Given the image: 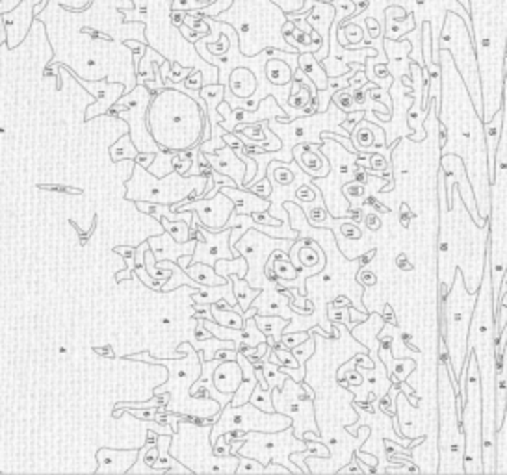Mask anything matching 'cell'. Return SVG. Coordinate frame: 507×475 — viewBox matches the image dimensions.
<instances>
[{
	"instance_id": "obj_1",
	"label": "cell",
	"mask_w": 507,
	"mask_h": 475,
	"mask_svg": "<svg viewBox=\"0 0 507 475\" xmlns=\"http://www.w3.org/2000/svg\"><path fill=\"white\" fill-rule=\"evenodd\" d=\"M440 63V123L444 126L440 156L463 158L470 178L477 214L489 221L491 214V176L487 162L483 119L472 103L456 63L448 51H439Z\"/></svg>"
},
{
	"instance_id": "obj_2",
	"label": "cell",
	"mask_w": 507,
	"mask_h": 475,
	"mask_svg": "<svg viewBox=\"0 0 507 475\" xmlns=\"http://www.w3.org/2000/svg\"><path fill=\"white\" fill-rule=\"evenodd\" d=\"M468 353H474L482 386L483 418V474L496 471V334H494V299H492L491 260L483 266L482 285L468 329Z\"/></svg>"
},
{
	"instance_id": "obj_3",
	"label": "cell",
	"mask_w": 507,
	"mask_h": 475,
	"mask_svg": "<svg viewBox=\"0 0 507 475\" xmlns=\"http://www.w3.org/2000/svg\"><path fill=\"white\" fill-rule=\"evenodd\" d=\"M472 37L483 91V123L502 110L507 71V0H470Z\"/></svg>"
},
{
	"instance_id": "obj_4",
	"label": "cell",
	"mask_w": 507,
	"mask_h": 475,
	"mask_svg": "<svg viewBox=\"0 0 507 475\" xmlns=\"http://www.w3.org/2000/svg\"><path fill=\"white\" fill-rule=\"evenodd\" d=\"M149 132L162 149L186 150L201 145L203 110L181 89H162L149 106Z\"/></svg>"
},
{
	"instance_id": "obj_5",
	"label": "cell",
	"mask_w": 507,
	"mask_h": 475,
	"mask_svg": "<svg viewBox=\"0 0 507 475\" xmlns=\"http://www.w3.org/2000/svg\"><path fill=\"white\" fill-rule=\"evenodd\" d=\"M502 136L496 149V169L491 182V214H489V260L494 312L500 303L503 273L507 269V71L503 80Z\"/></svg>"
},
{
	"instance_id": "obj_6",
	"label": "cell",
	"mask_w": 507,
	"mask_h": 475,
	"mask_svg": "<svg viewBox=\"0 0 507 475\" xmlns=\"http://www.w3.org/2000/svg\"><path fill=\"white\" fill-rule=\"evenodd\" d=\"M477 292H468L463 271H456L444 303H439V334L444 336L450 366L454 377L459 384V375L468 356V329L474 306H476Z\"/></svg>"
},
{
	"instance_id": "obj_7",
	"label": "cell",
	"mask_w": 507,
	"mask_h": 475,
	"mask_svg": "<svg viewBox=\"0 0 507 475\" xmlns=\"http://www.w3.org/2000/svg\"><path fill=\"white\" fill-rule=\"evenodd\" d=\"M437 399H439V457L440 474H465L463 451L465 436L461 429V416L457 410V398L450 377L448 362L437 364Z\"/></svg>"
},
{
	"instance_id": "obj_8",
	"label": "cell",
	"mask_w": 507,
	"mask_h": 475,
	"mask_svg": "<svg viewBox=\"0 0 507 475\" xmlns=\"http://www.w3.org/2000/svg\"><path fill=\"white\" fill-rule=\"evenodd\" d=\"M212 425H195L179 419V427L171 436L169 453L193 474H236L238 455L217 457L210 442Z\"/></svg>"
},
{
	"instance_id": "obj_9",
	"label": "cell",
	"mask_w": 507,
	"mask_h": 475,
	"mask_svg": "<svg viewBox=\"0 0 507 475\" xmlns=\"http://www.w3.org/2000/svg\"><path fill=\"white\" fill-rule=\"evenodd\" d=\"M127 199L129 201H145L155 204H167L173 207L177 202L186 201L188 193H195L203 197L207 193V176H182L177 171L169 175L156 178L149 169L141 167L140 164H132V178L127 181Z\"/></svg>"
},
{
	"instance_id": "obj_10",
	"label": "cell",
	"mask_w": 507,
	"mask_h": 475,
	"mask_svg": "<svg viewBox=\"0 0 507 475\" xmlns=\"http://www.w3.org/2000/svg\"><path fill=\"white\" fill-rule=\"evenodd\" d=\"M439 51H448L456 63L463 82H465L472 103L476 106L477 114L483 115V91L482 77H480V63H477L474 37L470 25L456 11H448L442 22L439 37ZM483 119V117H482Z\"/></svg>"
},
{
	"instance_id": "obj_11",
	"label": "cell",
	"mask_w": 507,
	"mask_h": 475,
	"mask_svg": "<svg viewBox=\"0 0 507 475\" xmlns=\"http://www.w3.org/2000/svg\"><path fill=\"white\" fill-rule=\"evenodd\" d=\"M468 375L466 392L461 408V429L465 436L463 451V470L465 474H483V418H482V386L474 353H468Z\"/></svg>"
},
{
	"instance_id": "obj_12",
	"label": "cell",
	"mask_w": 507,
	"mask_h": 475,
	"mask_svg": "<svg viewBox=\"0 0 507 475\" xmlns=\"http://www.w3.org/2000/svg\"><path fill=\"white\" fill-rule=\"evenodd\" d=\"M295 451H307V442L297 438L294 434V429L290 425L283 431H274V433L248 431V436L236 455L257 459L264 466L269 462H279V464L286 466L292 474H303L300 466L294 464L290 459V455Z\"/></svg>"
},
{
	"instance_id": "obj_13",
	"label": "cell",
	"mask_w": 507,
	"mask_h": 475,
	"mask_svg": "<svg viewBox=\"0 0 507 475\" xmlns=\"http://www.w3.org/2000/svg\"><path fill=\"white\" fill-rule=\"evenodd\" d=\"M275 412L286 414L292 418V429L297 438L303 440L307 431L318 433L314 418L316 392L309 384L286 377L283 388H271Z\"/></svg>"
},
{
	"instance_id": "obj_14",
	"label": "cell",
	"mask_w": 507,
	"mask_h": 475,
	"mask_svg": "<svg viewBox=\"0 0 507 475\" xmlns=\"http://www.w3.org/2000/svg\"><path fill=\"white\" fill-rule=\"evenodd\" d=\"M290 425H292L290 416L281 412H264L259 407H255L251 401L240 405V407L225 405L210 427V442L214 444L219 434L233 431V429L274 433V431H283Z\"/></svg>"
},
{
	"instance_id": "obj_15",
	"label": "cell",
	"mask_w": 507,
	"mask_h": 475,
	"mask_svg": "<svg viewBox=\"0 0 507 475\" xmlns=\"http://www.w3.org/2000/svg\"><path fill=\"white\" fill-rule=\"evenodd\" d=\"M295 240H286V238H271L268 234L260 233L257 228H249L248 233L240 238L234 249H238V253L242 254L243 259L248 260V275L245 280L249 286L253 288H264L268 282L264 273L266 262L269 260L271 253L275 249H283L285 253H290V247Z\"/></svg>"
},
{
	"instance_id": "obj_16",
	"label": "cell",
	"mask_w": 507,
	"mask_h": 475,
	"mask_svg": "<svg viewBox=\"0 0 507 475\" xmlns=\"http://www.w3.org/2000/svg\"><path fill=\"white\" fill-rule=\"evenodd\" d=\"M150 95L147 86H138L132 95H123L117 104H112V108L106 112L108 115L124 119L130 124V138L134 141L136 149L140 152H158L160 145L153 140L149 132V124L145 123V112L149 110Z\"/></svg>"
},
{
	"instance_id": "obj_17",
	"label": "cell",
	"mask_w": 507,
	"mask_h": 475,
	"mask_svg": "<svg viewBox=\"0 0 507 475\" xmlns=\"http://www.w3.org/2000/svg\"><path fill=\"white\" fill-rule=\"evenodd\" d=\"M388 4H396L411 11L416 22V30H422L424 22L431 25V54L435 62H439V37L442 30V22L448 11H456L472 26L470 11L461 4L459 0H388Z\"/></svg>"
},
{
	"instance_id": "obj_18",
	"label": "cell",
	"mask_w": 507,
	"mask_h": 475,
	"mask_svg": "<svg viewBox=\"0 0 507 475\" xmlns=\"http://www.w3.org/2000/svg\"><path fill=\"white\" fill-rule=\"evenodd\" d=\"M173 210L182 212V210H192L199 216L201 223L208 230L217 233L223 230L227 225L229 217L234 212V202L229 199L223 191H217L214 197H199L193 201H182L173 204Z\"/></svg>"
},
{
	"instance_id": "obj_19",
	"label": "cell",
	"mask_w": 507,
	"mask_h": 475,
	"mask_svg": "<svg viewBox=\"0 0 507 475\" xmlns=\"http://www.w3.org/2000/svg\"><path fill=\"white\" fill-rule=\"evenodd\" d=\"M231 233L233 228H223V230H217V233H212L208 230L201 221L197 223V230H195V251L192 254V262H203V263H214L222 259H236L240 256L238 251H233L231 245H229V238H231Z\"/></svg>"
},
{
	"instance_id": "obj_20",
	"label": "cell",
	"mask_w": 507,
	"mask_h": 475,
	"mask_svg": "<svg viewBox=\"0 0 507 475\" xmlns=\"http://www.w3.org/2000/svg\"><path fill=\"white\" fill-rule=\"evenodd\" d=\"M442 173H444V181L448 184H459V193H461V199L465 202L466 210L470 214V217H474V223H476V227H483L487 225L489 221H483L480 214H477V208H476V199H474V191H472V184H470V178H468V173H466V167H465V162L463 158L457 155H444L440 156V167H439Z\"/></svg>"
},
{
	"instance_id": "obj_21",
	"label": "cell",
	"mask_w": 507,
	"mask_h": 475,
	"mask_svg": "<svg viewBox=\"0 0 507 475\" xmlns=\"http://www.w3.org/2000/svg\"><path fill=\"white\" fill-rule=\"evenodd\" d=\"M205 158L208 160L210 167L217 173H222V175H227L231 176L238 188H243V178H245V162L242 158H238V155L234 152L233 147H229L225 143V147L216 152H205Z\"/></svg>"
},
{
	"instance_id": "obj_22",
	"label": "cell",
	"mask_w": 507,
	"mask_h": 475,
	"mask_svg": "<svg viewBox=\"0 0 507 475\" xmlns=\"http://www.w3.org/2000/svg\"><path fill=\"white\" fill-rule=\"evenodd\" d=\"M140 450H110L101 448L97 451V474H129L130 468L136 464Z\"/></svg>"
},
{
	"instance_id": "obj_23",
	"label": "cell",
	"mask_w": 507,
	"mask_h": 475,
	"mask_svg": "<svg viewBox=\"0 0 507 475\" xmlns=\"http://www.w3.org/2000/svg\"><path fill=\"white\" fill-rule=\"evenodd\" d=\"M147 242H149V249L155 254L156 262H162V260L177 262V259L182 254H193L197 245L195 238L184 243H179L169 233H162L160 236H150Z\"/></svg>"
},
{
	"instance_id": "obj_24",
	"label": "cell",
	"mask_w": 507,
	"mask_h": 475,
	"mask_svg": "<svg viewBox=\"0 0 507 475\" xmlns=\"http://www.w3.org/2000/svg\"><path fill=\"white\" fill-rule=\"evenodd\" d=\"M292 155H294L297 166L311 178H323L329 173V160L326 158V155L309 143L295 145V149H292Z\"/></svg>"
},
{
	"instance_id": "obj_25",
	"label": "cell",
	"mask_w": 507,
	"mask_h": 475,
	"mask_svg": "<svg viewBox=\"0 0 507 475\" xmlns=\"http://www.w3.org/2000/svg\"><path fill=\"white\" fill-rule=\"evenodd\" d=\"M219 191H223V193L234 202V214L264 212V210H269V207H271L269 199L257 195V193H253V191L248 190V188L222 186Z\"/></svg>"
},
{
	"instance_id": "obj_26",
	"label": "cell",
	"mask_w": 507,
	"mask_h": 475,
	"mask_svg": "<svg viewBox=\"0 0 507 475\" xmlns=\"http://www.w3.org/2000/svg\"><path fill=\"white\" fill-rule=\"evenodd\" d=\"M243 381L238 360H222L214 370V384L222 393H234Z\"/></svg>"
},
{
	"instance_id": "obj_27",
	"label": "cell",
	"mask_w": 507,
	"mask_h": 475,
	"mask_svg": "<svg viewBox=\"0 0 507 475\" xmlns=\"http://www.w3.org/2000/svg\"><path fill=\"white\" fill-rule=\"evenodd\" d=\"M227 88L231 89V93L238 98H249L253 97L257 88H259V80H257V74L249 67H234L229 74L227 80Z\"/></svg>"
},
{
	"instance_id": "obj_28",
	"label": "cell",
	"mask_w": 507,
	"mask_h": 475,
	"mask_svg": "<svg viewBox=\"0 0 507 475\" xmlns=\"http://www.w3.org/2000/svg\"><path fill=\"white\" fill-rule=\"evenodd\" d=\"M255 321L259 329L266 334V341L269 347H279L285 327L288 325L290 320L283 318V315H262L255 314Z\"/></svg>"
},
{
	"instance_id": "obj_29",
	"label": "cell",
	"mask_w": 507,
	"mask_h": 475,
	"mask_svg": "<svg viewBox=\"0 0 507 475\" xmlns=\"http://www.w3.org/2000/svg\"><path fill=\"white\" fill-rule=\"evenodd\" d=\"M414 26H416V22H414V15L411 11L405 19H396V17H394V6L392 4L387 6V10H385L383 37L398 41V39H404V37L413 30Z\"/></svg>"
},
{
	"instance_id": "obj_30",
	"label": "cell",
	"mask_w": 507,
	"mask_h": 475,
	"mask_svg": "<svg viewBox=\"0 0 507 475\" xmlns=\"http://www.w3.org/2000/svg\"><path fill=\"white\" fill-rule=\"evenodd\" d=\"M297 67L305 72L307 77L311 78L318 91L327 89V86H329V74L326 72L323 65L316 60L314 52H301L300 56H297Z\"/></svg>"
},
{
	"instance_id": "obj_31",
	"label": "cell",
	"mask_w": 507,
	"mask_h": 475,
	"mask_svg": "<svg viewBox=\"0 0 507 475\" xmlns=\"http://www.w3.org/2000/svg\"><path fill=\"white\" fill-rule=\"evenodd\" d=\"M190 277L195 280L197 285H203V286H222V285H227L229 279L222 277V275H217V271L214 269V266L210 263H203V262H192L188 268H184Z\"/></svg>"
},
{
	"instance_id": "obj_32",
	"label": "cell",
	"mask_w": 507,
	"mask_h": 475,
	"mask_svg": "<svg viewBox=\"0 0 507 475\" xmlns=\"http://www.w3.org/2000/svg\"><path fill=\"white\" fill-rule=\"evenodd\" d=\"M264 74L274 86H288L294 78V69L283 58H269L264 65Z\"/></svg>"
},
{
	"instance_id": "obj_33",
	"label": "cell",
	"mask_w": 507,
	"mask_h": 475,
	"mask_svg": "<svg viewBox=\"0 0 507 475\" xmlns=\"http://www.w3.org/2000/svg\"><path fill=\"white\" fill-rule=\"evenodd\" d=\"M229 279L233 280V289H234V297L238 301V306L242 308V312L249 308V306L253 305L255 297H259L260 288H253V286H249V282L245 279H240L238 275H231Z\"/></svg>"
},
{
	"instance_id": "obj_34",
	"label": "cell",
	"mask_w": 507,
	"mask_h": 475,
	"mask_svg": "<svg viewBox=\"0 0 507 475\" xmlns=\"http://www.w3.org/2000/svg\"><path fill=\"white\" fill-rule=\"evenodd\" d=\"M190 346L195 349L197 355H199V358H201L203 362L214 360V353H216L217 349H222V347H236V344L229 340H219L216 336H210V338H203V340L193 338V340L190 341Z\"/></svg>"
},
{
	"instance_id": "obj_35",
	"label": "cell",
	"mask_w": 507,
	"mask_h": 475,
	"mask_svg": "<svg viewBox=\"0 0 507 475\" xmlns=\"http://www.w3.org/2000/svg\"><path fill=\"white\" fill-rule=\"evenodd\" d=\"M210 314H212V320L216 321L217 325L222 327H231V329H242L245 325V320H243V312L242 308H217L216 305H210Z\"/></svg>"
},
{
	"instance_id": "obj_36",
	"label": "cell",
	"mask_w": 507,
	"mask_h": 475,
	"mask_svg": "<svg viewBox=\"0 0 507 475\" xmlns=\"http://www.w3.org/2000/svg\"><path fill=\"white\" fill-rule=\"evenodd\" d=\"M214 269L217 271V275H222L225 279H229L231 275H238L240 279H245L248 275V260L243 259L242 254L236 256V259H222L214 263Z\"/></svg>"
},
{
	"instance_id": "obj_37",
	"label": "cell",
	"mask_w": 507,
	"mask_h": 475,
	"mask_svg": "<svg viewBox=\"0 0 507 475\" xmlns=\"http://www.w3.org/2000/svg\"><path fill=\"white\" fill-rule=\"evenodd\" d=\"M138 155H140V150L136 149L134 141L130 138V132L129 134H124L117 143H114L110 147V156H112V160L114 162H121V160L134 162Z\"/></svg>"
},
{
	"instance_id": "obj_38",
	"label": "cell",
	"mask_w": 507,
	"mask_h": 475,
	"mask_svg": "<svg viewBox=\"0 0 507 475\" xmlns=\"http://www.w3.org/2000/svg\"><path fill=\"white\" fill-rule=\"evenodd\" d=\"M177 150H171V149H162L156 152L155 156V160H153V164H150L147 169L153 173V175H160V176H166L169 175V173H173V156H175Z\"/></svg>"
},
{
	"instance_id": "obj_39",
	"label": "cell",
	"mask_w": 507,
	"mask_h": 475,
	"mask_svg": "<svg viewBox=\"0 0 507 475\" xmlns=\"http://www.w3.org/2000/svg\"><path fill=\"white\" fill-rule=\"evenodd\" d=\"M158 221L162 223V227L166 233H169L171 236L175 238L179 243H184L188 240H192V228H190V223L184 221V219H179V221H171L167 217H160Z\"/></svg>"
},
{
	"instance_id": "obj_40",
	"label": "cell",
	"mask_w": 507,
	"mask_h": 475,
	"mask_svg": "<svg viewBox=\"0 0 507 475\" xmlns=\"http://www.w3.org/2000/svg\"><path fill=\"white\" fill-rule=\"evenodd\" d=\"M259 367L262 370V373H264V377H266V381H268L269 388H283V384H285V381L288 375H286V373L281 370V366H277V364H274V362H269L268 358H264Z\"/></svg>"
},
{
	"instance_id": "obj_41",
	"label": "cell",
	"mask_w": 507,
	"mask_h": 475,
	"mask_svg": "<svg viewBox=\"0 0 507 475\" xmlns=\"http://www.w3.org/2000/svg\"><path fill=\"white\" fill-rule=\"evenodd\" d=\"M249 401H251L255 407H259L260 410H264V412H275L274 399H271V390H266V388H262L260 384L255 386Z\"/></svg>"
},
{
	"instance_id": "obj_42",
	"label": "cell",
	"mask_w": 507,
	"mask_h": 475,
	"mask_svg": "<svg viewBox=\"0 0 507 475\" xmlns=\"http://www.w3.org/2000/svg\"><path fill=\"white\" fill-rule=\"evenodd\" d=\"M114 253L121 254V256L124 259V263L129 266V269H127V271H120V273H115V282H121V280H124V279H130V277H132V273H134V269H136L134 249L123 245V247H115Z\"/></svg>"
},
{
	"instance_id": "obj_43",
	"label": "cell",
	"mask_w": 507,
	"mask_h": 475,
	"mask_svg": "<svg viewBox=\"0 0 507 475\" xmlns=\"http://www.w3.org/2000/svg\"><path fill=\"white\" fill-rule=\"evenodd\" d=\"M314 351H316L314 334H311L305 341H303V344H300V346H295L294 349H292L294 356L297 358V362H300V366H305V362L309 360L311 356H314Z\"/></svg>"
},
{
	"instance_id": "obj_44",
	"label": "cell",
	"mask_w": 507,
	"mask_h": 475,
	"mask_svg": "<svg viewBox=\"0 0 507 475\" xmlns=\"http://www.w3.org/2000/svg\"><path fill=\"white\" fill-rule=\"evenodd\" d=\"M238 468H236V474H266V466L262 462H259L257 459H251V457H242L238 455Z\"/></svg>"
},
{
	"instance_id": "obj_45",
	"label": "cell",
	"mask_w": 507,
	"mask_h": 475,
	"mask_svg": "<svg viewBox=\"0 0 507 475\" xmlns=\"http://www.w3.org/2000/svg\"><path fill=\"white\" fill-rule=\"evenodd\" d=\"M311 336V332L307 331H292V332H283V338H281V346L286 347V349H294L295 346H300L303 341Z\"/></svg>"
},
{
	"instance_id": "obj_46",
	"label": "cell",
	"mask_w": 507,
	"mask_h": 475,
	"mask_svg": "<svg viewBox=\"0 0 507 475\" xmlns=\"http://www.w3.org/2000/svg\"><path fill=\"white\" fill-rule=\"evenodd\" d=\"M245 188L253 191V193H257V195L266 197V199H269V197H271V191H274V188H271V181H269L268 175H266L264 178H260V181L251 182V184H248Z\"/></svg>"
},
{
	"instance_id": "obj_47",
	"label": "cell",
	"mask_w": 507,
	"mask_h": 475,
	"mask_svg": "<svg viewBox=\"0 0 507 475\" xmlns=\"http://www.w3.org/2000/svg\"><path fill=\"white\" fill-rule=\"evenodd\" d=\"M143 268H145V266H140V268L134 269L136 277H138V279H140L141 282H143V285L147 286V288L155 289V292H162V285H158V280L153 279V277H150V275L147 273V269H143Z\"/></svg>"
},
{
	"instance_id": "obj_48",
	"label": "cell",
	"mask_w": 507,
	"mask_h": 475,
	"mask_svg": "<svg viewBox=\"0 0 507 475\" xmlns=\"http://www.w3.org/2000/svg\"><path fill=\"white\" fill-rule=\"evenodd\" d=\"M182 88L192 89V91H201L203 88V74L199 71H192V74H188V78L182 80ZM182 91V89H181Z\"/></svg>"
},
{
	"instance_id": "obj_49",
	"label": "cell",
	"mask_w": 507,
	"mask_h": 475,
	"mask_svg": "<svg viewBox=\"0 0 507 475\" xmlns=\"http://www.w3.org/2000/svg\"><path fill=\"white\" fill-rule=\"evenodd\" d=\"M212 451L217 457H229V455H231V444H229L227 438H225V434L217 436V440L212 444Z\"/></svg>"
},
{
	"instance_id": "obj_50",
	"label": "cell",
	"mask_w": 507,
	"mask_h": 475,
	"mask_svg": "<svg viewBox=\"0 0 507 475\" xmlns=\"http://www.w3.org/2000/svg\"><path fill=\"white\" fill-rule=\"evenodd\" d=\"M39 190H47V191H63V193H72V195H82V191L75 190V188L69 186H51V184H37Z\"/></svg>"
},
{
	"instance_id": "obj_51",
	"label": "cell",
	"mask_w": 507,
	"mask_h": 475,
	"mask_svg": "<svg viewBox=\"0 0 507 475\" xmlns=\"http://www.w3.org/2000/svg\"><path fill=\"white\" fill-rule=\"evenodd\" d=\"M149 249V242L145 240V242H141L138 247L134 249V253H136V268H140V266H145V251Z\"/></svg>"
},
{
	"instance_id": "obj_52",
	"label": "cell",
	"mask_w": 507,
	"mask_h": 475,
	"mask_svg": "<svg viewBox=\"0 0 507 475\" xmlns=\"http://www.w3.org/2000/svg\"><path fill=\"white\" fill-rule=\"evenodd\" d=\"M155 156H156V152H140V155L136 156L134 162H136V164H140L141 167H145V169H147V167H149L150 164H153V160H155Z\"/></svg>"
}]
</instances>
